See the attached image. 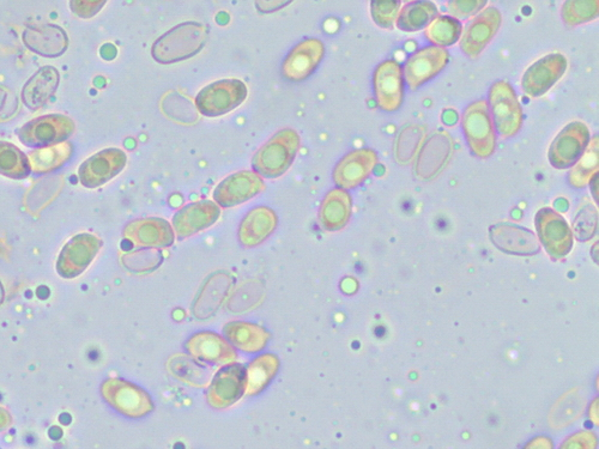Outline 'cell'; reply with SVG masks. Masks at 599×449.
I'll return each instance as SVG.
<instances>
[{
	"mask_svg": "<svg viewBox=\"0 0 599 449\" xmlns=\"http://www.w3.org/2000/svg\"><path fill=\"white\" fill-rule=\"evenodd\" d=\"M599 14V2L595 0H571L562 4L561 17L567 27H578L580 24L596 20Z\"/></svg>",
	"mask_w": 599,
	"mask_h": 449,
	"instance_id": "obj_35",
	"label": "cell"
},
{
	"mask_svg": "<svg viewBox=\"0 0 599 449\" xmlns=\"http://www.w3.org/2000/svg\"><path fill=\"white\" fill-rule=\"evenodd\" d=\"M453 151V141L447 132H438L423 145L417 161L416 173L421 179L429 180L443 171Z\"/></svg>",
	"mask_w": 599,
	"mask_h": 449,
	"instance_id": "obj_22",
	"label": "cell"
},
{
	"mask_svg": "<svg viewBox=\"0 0 599 449\" xmlns=\"http://www.w3.org/2000/svg\"><path fill=\"white\" fill-rule=\"evenodd\" d=\"M489 238L496 248L514 256H535L541 251L540 241L531 230L500 223L489 228Z\"/></svg>",
	"mask_w": 599,
	"mask_h": 449,
	"instance_id": "obj_19",
	"label": "cell"
},
{
	"mask_svg": "<svg viewBox=\"0 0 599 449\" xmlns=\"http://www.w3.org/2000/svg\"><path fill=\"white\" fill-rule=\"evenodd\" d=\"M325 56V45L319 39H305L289 52L282 64V75L290 82L307 80L318 69Z\"/></svg>",
	"mask_w": 599,
	"mask_h": 449,
	"instance_id": "obj_14",
	"label": "cell"
},
{
	"mask_svg": "<svg viewBox=\"0 0 599 449\" xmlns=\"http://www.w3.org/2000/svg\"><path fill=\"white\" fill-rule=\"evenodd\" d=\"M22 39L30 51L45 58H58L69 46L68 34L54 24L29 26L24 30Z\"/></svg>",
	"mask_w": 599,
	"mask_h": 449,
	"instance_id": "obj_21",
	"label": "cell"
},
{
	"mask_svg": "<svg viewBox=\"0 0 599 449\" xmlns=\"http://www.w3.org/2000/svg\"><path fill=\"white\" fill-rule=\"evenodd\" d=\"M106 2H71V9L76 15L90 18L98 14Z\"/></svg>",
	"mask_w": 599,
	"mask_h": 449,
	"instance_id": "obj_42",
	"label": "cell"
},
{
	"mask_svg": "<svg viewBox=\"0 0 599 449\" xmlns=\"http://www.w3.org/2000/svg\"><path fill=\"white\" fill-rule=\"evenodd\" d=\"M378 163V155L374 150L356 149L343 156L337 163L332 178L338 188L354 190L368 179Z\"/></svg>",
	"mask_w": 599,
	"mask_h": 449,
	"instance_id": "obj_15",
	"label": "cell"
},
{
	"mask_svg": "<svg viewBox=\"0 0 599 449\" xmlns=\"http://www.w3.org/2000/svg\"><path fill=\"white\" fill-rule=\"evenodd\" d=\"M353 212V198L342 188H332L323 199L319 209V221L329 232H337L347 226Z\"/></svg>",
	"mask_w": 599,
	"mask_h": 449,
	"instance_id": "obj_24",
	"label": "cell"
},
{
	"mask_svg": "<svg viewBox=\"0 0 599 449\" xmlns=\"http://www.w3.org/2000/svg\"><path fill=\"white\" fill-rule=\"evenodd\" d=\"M402 2L398 0H375L371 3V15L377 26L383 29L395 27Z\"/></svg>",
	"mask_w": 599,
	"mask_h": 449,
	"instance_id": "obj_37",
	"label": "cell"
},
{
	"mask_svg": "<svg viewBox=\"0 0 599 449\" xmlns=\"http://www.w3.org/2000/svg\"><path fill=\"white\" fill-rule=\"evenodd\" d=\"M11 424V416L3 409H0V432L2 430L10 427Z\"/></svg>",
	"mask_w": 599,
	"mask_h": 449,
	"instance_id": "obj_44",
	"label": "cell"
},
{
	"mask_svg": "<svg viewBox=\"0 0 599 449\" xmlns=\"http://www.w3.org/2000/svg\"><path fill=\"white\" fill-rule=\"evenodd\" d=\"M486 5V0H452V2L446 3V8L451 17L461 22L479 15Z\"/></svg>",
	"mask_w": 599,
	"mask_h": 449,
	"instance_id": "obj_39",
	"label": "cell"
},
{
	"mask_svg": "<svg viewBox=\"0 0 599 449\" xmlns=\"http://www.w3.org/2000/svg\"><path fill=\"white\" fill-rule=\"evenodd\" d=\"M567 59L564 54L552 53L537 60L522 78V89L525 95L537 99L546 95L558 83L567 70Z\"/></svg>",
	"mask_w": 599,
	"mask_h": 449,
	"instance_id": "obj_12",
	"label": "cell"
},
{
	"mask_svg": "<svg viewBox=\"0 0 599 449\" xmlns=\"http://www.w3.org/2000/svg\"><path fill=\"white\" fill-rule=\"evenodd\" d=\"M59 72L52 66L36 71L22 90V101L32 111L45 106L59 87Z\"/></svg>",
	"mask_w": 599,
	"mask_h": 449,
	"instance_id": "obj_27",
	"label": "cell"
},
{
	"mask_svg": "<svg viewBox=\"0 0 599 449\" xmlns=\"http://www.w3.org/2000/svg\"><path fill=\"white\" fill-rule=\"evenodd\" d=\"M278 217L268 206L253 208L241 221L239 227L240 244L246 248L256 247L275 232Z\"/></svg>",
	"mask_w": 599,
	"mask_h": 449,
	"instance_id": "obj_23",
	"label": "cell"
},
{
	"mask_svg": "<svg viewBox=\"0 0 599 449\" xmlns=\"http://www.w3.org/2000/svg\"><path fill=\"white\" fill-rule=\"evenodd\" d=\"M523 449H554V444L548 436L541 435L531 439Z\"/></svg>",
	"mask_w": 599,
	"mask_h": 449,
	"instance_id": "obj_43",
	"label": "cell"
},
{
	"mask_svg": "<svg viewBox=\"0 0 599 449\" xmlns=\"http://www.w3.org/2000/svg\"><path fill=\"white\" fill-rule=\"evenodd\" d=\"M265 190V182L256 172L242 171L221 181L214 191V200L222 208H233L258 196Z\"/></svg>",
	"mask_w": 599,
	"mask_h": 449,
	"instance_id": "obj_13",
	"label": "cell"
},
{
	"mask_svg": "<svg viewBox=\"0 0 599 449\" xmlns=\"http://www.w3.org/2000/svg\"><path fill=\"white\" fill-rule=\"evenodd\" d=\"M72 145L69 142L50 145L40 148L29 155V165L35 174H46L57 171L63 167L72 156Z\"/></svg>",
	"mask_w": 599,
	"mask_h": 449,
	"instance_id": "obj_29",
	"label": "cell"
},
{
	"mask_svg": "<svg viewBox=\"0 0 599 449\" xmlns=\"http://www.w3.org/2000/svg\"><path fill=\"white\" fill-rule=\"evenodd\" d=\"M598 143V136L591 139L588 148L568 174V182L572 187L584 188L596 177L599 167Z\"/></svg>",
	"mask_w": 599,
	"mask_h": 449,
	"instance_id": "obj_32",
	"label": "cell"
},
{
	"mask_svg": "<svg viewBox=\"0 0 599 449\" xmlns=\"http://www.w3.org/2000/svg\"><path fill=\"white\" fill-rule=\"evenodd\" d=\"M501 23V12L495 6H489L476 15L468 26L463 28L461 39H459V46L465 56L473 59L480 57L484 48L498 34Z\"/></svg>",
	"mask_w": 599,
	"mask_h": 449,
	"instance_id": "obj_10",
	"label": "cell"
},
{
	"mask_svg": "<svg viewBox=\"0 0 599 449\" xmlns=\"http://www.w3.org/2000/svg\"><path fill=\"white\" fill-rule=\"evenodd\" d=\"M189 350L197 359L214 364L232 362L235 357L231 347L214 333H199L191 338Z\"/></svg>",
	"mask_w": 599,
	"mask_h": 449,
	"instance_id": "obj_28",
	"label": "cell"
},
{
	"mask_svg": "<svg viewBox=\"0 0 599 449\" xmlns=\"http://www.w3.org/2000/svg\"><path fill=\"white\" fill-rule=\"evenodd\" d=\"M590 143L589 127L583 121H573L554 138L548 151L550 165L567 169L578 162Z\"/></svg>",
	"mask_w": 599,
	"mask_h": 449,
	"instance_id": "obj_8",
	"label": "cell"
},
{
	"mask_svg": "<svg viewBox=\"0 0 599 449\" xmlns=\"http://www.w3.org/2000/svg\"><path fill=\"white\" fill-rule=\"evenodd\" d=\"M450 62L446 48L427 46L415 52L404 65V80L411 90L419 89L432 81Z\"/></svg>",
	"mask_w": 599,
	"mask_h": 449,
	"instance_id": "obj_11",
	"label": "cell"
},
{
	"mask_svg": "<svg viewBox=\"0 0 599 449\" xmlns=\"http://www.w3.org/2000/svg\"><path fill=\"white\" fill-rule=\"evenodd\" d=\"M373 88L380 109L387 113L398 111L405 91L402 65L396 60L380 63L373 74Z\"/></svg>",
	"mask_w": 599,
	"mask_h": 449,
	"instance_id": "obj_9",
	"label": "cell"
},
{
	"mask_svg": "<svg viewBox=\"0 0 599 449\" xmlns=\"http://www.w3.org/2000/svg\"><path fill=\"white\" fill-rule=\"evenodd\" d=\"M245 386L244 369L239 366H229L221 370L210 387V405L217 409L227 408L237 402Z\"/></svg>",
	"mask_w": 599,
	"mask_h": 449,
	"instance_id": "obj_25",
	"label": "cell"
},
{
	"mask_svg": "<svg viewBox=\"0 0 599 449\" xmlns=\"http://www.w3.org/2000/svg\"><path fill=\"white\" fill-rule=\"evenodd\" d=\"M598 224V212L594 205L586 202L584 208L580 209L574 218L573 228L577 239L588 241L594 238Z\"/></svg>",
	"mask_w": 599,
	"mask_h": 449,
	"instance_id": "obj_38",
	"label": "cell"
},
{
	"mask_svg": "<svg viewBox=\"0 0 599 449\" xmlns=\"http://www.w3.org/2000/svg\"><path fill=\"white\" fill-rule=\"evenodd\" d=\"M209 38L207 26L199 22H185L160 36L151 48L157 63L169 65L183 62L201 52Z\"/></svg>",
	"mask_w": 599,
	"mask_h": 449,
	"instance_id": "obj_1",
	"label": "cell"
},
{
	"mask_svg": "<svg viewBox=\"0 0 599 449\" xmlns=\"http://www.w3.org/2000/svg\"><path fill=\"white\" fill-rule=\"evenodd\" d=\"M75 131V124L62 114L45 115L22 126L18 138L28 148H45L63 143Z\"/></svg>",
	"mask_w": 599,
	"mask_h": 449,
	"instance_id": "obj_6",
	"label": "cell"
},
{
	"mask_svg": "<svg viewBox=\"0 0 599 449\" xmlns=\"http://www.w3.org/2000/svg\"><path fill=\"white\" fill-rule=\"evenodd\" d=\"M229 341L245 351H257L264 348L269 336L259 326L250 324H232L226 329Z\"/></svg>",
	"mask_w": 599,
	"mask_h": 449,
	"instance_id": "obj_34",
	"label": "cell"
},
{
	"mask_svg": "<svg viewBox=\"0 0 599 449\" xmlns=\"http://www.w3.org/2000/svg\"><path fill=\"white\" fill-rule=\"evenodd\" d=\"M32 173L28 156L14 144L0 141V174L11 179L21 180Z\"/></svg>",
	"mask_w": 599,
	"mask_h": 449,
	"instance_id": "obj_33",
	"label": "cell"
},
{
	"mask_svg": "<svg viewBox=\"0 0 599 449\" xmlns=\"http://www.w3.org/2000/svg\"><path fill=\"white\" fill-rule=\"evenodd\" d=\"M17 111V99L8 89L0 87V119H9Z\"/></svg>",
	"mask_w": 599,
	"mask_h": 449,
	"instance_id": "obj_41",
	"label": "cell"
},
{
	"mask_svg": "<svg viewBox=\"0 0 599 449\" xmlns=\"http://www.w3.org/2000/svg\"><path fill=\"white\" fill-rule=\"evenodd\" d=\"M299 149L298 132L292 129L278 131L253 156L254 172L269 179L282 177L292 167Z\"/></svg>",
	"mask_w": 599,
	"mask_h": 449,
	"instance_id": "obj_2",
	"label": "cell"
},
{
	"mask_svg": "<svg viewBox=\"0 0 599 449\" xmlns=\"http://www.w3.org/2000/svg\"><path fill=\"white\" fill-rule=\"evenodd\" d=\"M538 241L553 260H562L573 248V233L565 218L553 209L542 208L535 217Z\"/></svg>",
	"mask_w": 599,
	"mask_h": 449,
	"instance_id": "obj_7",
	"label": "cell"
},
{
	"mask_svg": "<svg viewBox=\"0 0 599 449\" xmlns=\"http://www.w3.org/2000/svg\"><path fill=\"white\" fill-rule=\"evenodd\" d=\"M100 247L101 241L94 235L81 234L75 236L60 254L57 265L60 275L66 278L80 275L92 263Z\"/></svg>",
	"mask_w": 599,
	"mask_h": 449,
	"instance_id": "obj_20",
	"label": "cell"
},
{
	"mask_svg": "<svg viewBox=\"0 0 599 449\" xmlns=\"http://www.w3.org/2000/svg\"><path fill=\"white\" fill-rule=\"evenodd\" d=\"M111 387L116 390V393L108 394L111 398H107V400L121 414L139 418L153 411V402H151L148 394L139 390L138 387L119 381H111Z\"/></svg>",
	"mask_w": 599,
	"mask_h": 449,
	"instance_id": "obj_26",
	"label": "cell"
},
{
	"mask_svg": "<svg viewBox=\"0 0 599 449\" xmlns=\"http://www.w3.org/2000/svg\"><path fill=\"white\" fill-rule=\"evenodd\" d=\"M124 238L143 248H166L174 244V230L163 218L150 217L132 221L124 230Z\"/></svg>",
	"mask_w": 599,
	"mask_h": 449,
	"instance_id": "obj_18",
	"label": "cell"
},
{
	"mask_svg": "<svg viewBox=\"0 0 599 449\" xmlns=\"http://www.w3.org/2000/svg\"><path fill=\"white\" fill-rule=\"evenodd\" d=\"M597 435L590 430H579L573 433L560 445L559 449H597Z\"/></svg>",
	"mask_w": 599,
	"mask_h": 449,
	"instance_id": "obj_40",
	"label": "cell"
},
{
	"mask_svg": "<svg viewBox=\"0 0 599 449\" xmlns=\"http://www.w3.org/2000/svg\"><path fill=\"white\" fill-rule=\"evenodd\" d=\"M488 107L495 131L502 138L516 136L522 129L523 109L510 83L499 81L493 84L489 90Z\"/></svg>",
	"mask_w": 599,
	"mask_h": 449,
	"instance_id": "obj_4",
	"label": "cell"
},
{
	"mask_svg": "<svg viewBox=\"0 0 599 449\" xmlns=\"http://www.w3.org/2000/svg\"><path fill=\"white\" fill-rule=\"evenodd\" d=\"M220 215V206L211 200L192 203L175 214L173 230L179 240H184L213 226Z\"/></svg>",
	"mask_w": 599,
	"mask_h": 449,
	"instance_id": "obj_17",
	"label": "cell"
},
{
	"mask_svg": "<svg viewBox=\"0 0 599 449\" xmlns=\"http://www.w3.org/2000/svg\"><path fill=\"white\" fill-rule=\"evenodd\" d=\"M463 33V24L455 18L446 15H440L428 24L425 28L426 39L432 46L441 48L451 47L461 39Z\"/></svg>",
	"mask_w": 599,
	"mask_h": 449,
	"instance_id": "obj_31",
	"label": "cell"
},
{
	"mask_svg": "<svg viewBox=\"0 0 599 449\" xmlns=\"http://www.w3.org/2000/svg\"><path fill=\"white\" fill-rule=\"evenodd\" d=\"M126 163L127 156L123 150L106 149L84 161L78 175L84 187L96 188L116 178Z\"/></svg>",
	"mask_w": 599,
	"mask_h": 449,
	"instance_id": "obj_16",
	"label": "cell"
},
{
	"mask_svg": "<svg viewBox=\"0 0 599 449\" xmlns=\"http://www.w3.org/2000/svg\"><path fill=\"white\" fill-rule=\"evenodd\" d=\"M247 93L246 84L240 80L217 81L199 91L196 106L204 117H221L240 107Z\"/></svg>",
	"mask_w": 599,
	"mask_h": 449,
	"instance_id": "obj_5",
	"label": "cell"
},
{
	"mask_svg": "<svg viewBox=\"0 0 599 449\" xmlns=\"http://www.w3.org/2000/svg\"><path fill=\"white\" fill-rule=\"evenodd\" d=\"M462 127L471 153L480 159H488L494 154L496 131L487 101H475L465 108Z\"/></svg>",
	"mask_w": 599,
	"mask_h": 449,
	"instance_id": "obj_3",
	"label": "cell"
},
{
	"mask_svg": "<svg viewBox=\"0 0 599 449\" xmlns=\"http://www.w3.org/2000/svg\"><path fill=\"white\" fill-rule=\"evenodd\" d=\"M437 15V5L432 2H410L399 11L396 26L402 32H419L426 28Z\"/></svg>",
	"mask_w": 599,
	"mask_h": 449,
	"instance_id": "obj_30",
	"label": "cell"
},
{
	"mask_svg": "<svg viewBox=\"0 0 599 449\" xmlns=\"http://www.w3.org/2000/svg\"><path fill=\"white\" fill-rule=\"evenodd\" d=\"M278 368V362L276 357L272 355H265L258 357L254 360L248 368L247 374V387L248 393H257L263 390V388L269 384L272 378L276 374Z\"/></svg>",
	"mask_w": 599,
	"mask_h": 449,
	"instance_id": "obj_36",
	"label": "cell"
}]
</instances>
